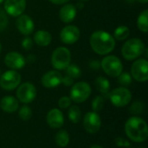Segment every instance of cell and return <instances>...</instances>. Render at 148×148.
<instances>
[{
    "label": "cell",
    "instance_id": "cell-39",
    "mask_svg": "<svg viewBox=\"0 0 148 148\" xmlns=\"http://www.w3.org/2000/svg\"><path fill=\"white\" fill-rule=\"evenodd\" d=\"M90 148H103L101 146H100V145H93V146H91Z\"/></svg>",
    "mask_w": 148,
    "mask_h": 148
},
{
    "label": "cell",
    "instance_id": "cell-22",
    "mask_svg": "<svg viewBox=\"0 0 148 148\" xmlns=\"http://www.w3.org/2000/svg\"><path fill=\"white\" fill-rule=\"evenodd\" d=\"M56 144L60 147H65L69 143V134L66 130H60L56 133L55 138Z\"/></svg>",
    "mask_w": 148,
    "mask_h": 148
},
{
    "label": "cell",
    "instance_id": "cell-21",
    "mask_svg": "<svg viewBox=\"0 0 148 148\" xmlns=\"http://www.w3.org/2000/svg\"><path fill=\"white\" fill-rule=\"evenodd\" d=\"M95 88L96 89L103 95H109V90H110V82L109 81L104 77V76H99L96 78L95 82Z\"/></svg>",
    "mask_w": 148,
    "mask_h": 148
},
{
    "label": "cell",
    "instance_id": "cell-2",
    "mask_svg": "<svg viewBox=\"0 0 148 148\" xmlns=\"http://www.w3.org/2000/svg\"><path fill=\"white\" fill-rule=\"evenodd\" d=\"M89 42L92 49L101 56L109 54L115 47V39L114 36L104 30H97L92 33Z\"/></svg>",
    "mask_w": 148,
    "mask_h": 148
},
{
    "label": "cell",
    "instance_id": "cell-13",
    "mask_svg": "<svg viewBox=\"0 0 148 148\" xmlns=\"http://www.w3.org/2000/svg\"><path fill=\"white\" fill-rule=\"evenodd\" d=\"M4 11L11 16H19L26 8V0H4Z\"/></svg>",
    "mask_w": 148,
    "mask_h": 148
},
{
    "label": "cell",
    "instance_id": "cell-40",
    "mask_svg": "<svg viewBox=\"0 0 148 148\" xmlns=\"http://www.w3.org/2000/svg\"><path fill=\"white\" fill-rule=\"evenodd\" d=\"M139 3H147L148 2V0H135Z\"/></svg>",
    "mask_w": 148,
    "mask_h": 148
},
{
    "label": "cell",
    "instance_id": "cell-35",
    "mask_svg": "<svg viewBox=\"0 0 148 148\" xmlns=\"http://www.w3.org/2000/svg\"><path fill=\"white\" fill-rule=\"evenodd\" d=\"M62 83L67 87H69V86H72L74 84V79L71 78L70 76L69 75H66L64 77H62Z\"/></svg>",
    "mask_w": 148,
    "mask_h": 148
},
{
    "label": "cell",
    "instance_id": "cell-27",
    "mask_svg": "<svg viewBox=\"0 0 148 148\" xmlns=\"http://www.w3.org/2000/svg\"><path fill=\"white\" fill-rule=\"evenodd\" d=\"M66 72H67V75L70 76L73 79H77L82 76V70L75 64H69L66 68Z\"/></svg>",
    "mask_w": 148,
    "mask_h": 148
},
{
    "label": "cell",
    "instance_id": "cell-6",
    "mask_svg": "<svg viewBox=\"0 0 148 148\" xmlns=\"http://www.w3.org/2000/svg\"><path fill=\"white\" fill-rule=\"evenodd\" d=\"M91 91V87L88 82H79L72 85L69 98L75 103H82L89 98Z\"/></svg>",
    "mask_w": 148,
    "mask_h": 148
},
{
    "label": "cell",
    "instance_id": "cell-9",
    "mask_svg": "<svg viewBox=\"0 0 148 148\" xmlns=\"http://www.w3.org/2000/svg\"><path fill=\"white\" fill-rule=\"evenodd\" d=\"M17 100L24 104L31 103L36 97V88L30 82L22 83L16 89Z\"/></svg>",
    "mask_w": 148,
    "mask_h": 148
},
{
    "label": "cell",
    "instance_id": "cell-41",
    "mask_svg": "<svg viewBox=\"0 0 148 148\" xmlns=\"http://www.w3.org/2000/svg\"><path fill=\"white\" fill-rule=\"evenodd\" d=\"M126 1H127V2H129V3H133V2H134L135 0H126Z\"/></svg>",
    "mask_w": 148,
    "mask_h": 148
},
{
    "label": "cell",
    "instance_id": "cell-30",
    "mask_svg": "<svg viewBox=\"0 0 148 148\" xmlns=\"http://www.w3.org/2000/svg\"><path fill=\"white\" fill-rule=\"evenodd\" d=\"M118 83L122 87H127L132 83V76L129 73H121L118 76Z\"/></svg>",
    "mask_w": 148,
    "mask_h": 148
},
{
    "label": "cell",
    "instance_id": "cell-31",
    "mask_svg": "<svg viewBox=\"0 0 148 148\" xmlns=\"http://www.w3.org/2000/svg\"><path fill=\"white\" fill-rule=\"evenodd\" d=\"M8 16L6 12L0 9V31H3L6 29L8 25Z\"/></svg>",
    "mask_w": 148,
    "mask_h": 148
},
{
    "label": "cell",
    "instance_id": "cell-29",
    "mask_svg": "<svg viewBox=\"0 0 148 148\" xmlns=\"http://www.w3.org/2000/svg\"><path fill=\"white\" fill-rule=\"evenodd\" d=\"M145 110V103L141 101H134L129 108V112L132 114H140Z\"/></svg>",
    "mask_w": 148,
    "mask_h": 148
},
{
    "label": "cell",
    "instance_id": "cell-15",
    "mask_svg": "<svg viewBox=\"0 0 148 148\" xmlns=\"http://www.w3.org/2000/svg\"><path fill=\"white\" fill-rule=\"evenodd\" d=\"M16 25L19 32L26 36L30 35L35 28V24L32 18L24 14H22L17 17Z\"/></svg>",
    "mask_w": 148,
    "mask_h": 148
},
{
    "label": "cell",
    "instance_id": "cell-17",
    "mask_svg": "<svg viewBox=\"0 0 148 148\" xmlns=\"http://www.w3.org/2000/svg\"><path fill=\"white\" fill-rule=\"evenodd\" d=\"M46 121L48 125L53 128H61L64 124V116L62 112L58 108H53L49 110L46 116Z\"/></svg>",
    "mask_w": 148,
    "mask_h": 148
},
{
    "label": "cell",
    "instance_id": "cell-46",
    "mask_svg": "<svg viewBox=\"0 0 148 148\" xmlns=\"http://www.w3.org/2000/svg\"><path fill=\"white\" fill-rule=\"evenodd\" d=\"M142 148H146V147H142Z\"/></svg>",
    "mask_w": 148,
    "mask_h": 148
},
{
    "label": "cell",
    "instance_id": "cell-43",
    "mask_svg": "<svg viewBox=\"0 0 148 148\" xmlns=\"http://www.w3.org/2000/svg\"><path fill=\"white\" fill-rule=\"evenodd\" d=\"M1 50H2V44L0 43V53H1Z\"/></svg>",
    "mask_w": 148,
    "mask_h": 148
},
{
    "label": "cell",
    "instance_id": "cell-26",
    "mask_svg": "<svg viewBox=\"0 0 148 148\" xmlns=\"http://www.w3.org/2000/svg\"><path fill=\"white\" fill-rule=\"evenodd\" d=\"M105 104V99L102 95H97L94 98V100L91 102V108L94 112H100L103 109Z\"/></svg>",
    "mask_w": 148,
    "mask_h": 148
},
{
    "label": "cell",
    "instance_id": "cell-28",
    "mask_svg": "<svg viewBox=\"0 0 148 148\" xmlns=\"http://www.w3.org/2000/svg\"><path fill=\"white\" fill-rule=\"evenodd\" d=\"M18 115L22 121H28L29 120H30V118L32 116V110L29 106L23 105V107L20 108V109L18 111Z\"/></svg>",
    "mask_w": 148,
    "mask_h": 148
},
{
    "label": "cell",
    "instance_id": "cell-34",
    "mask_svg": "<svg viewBox=\"0 0 148 148\" xmlns=\"http://www.w3.org/2000/svg\"><path fill=\"white\" fill-rule=\"evenodd\" d=\"M22 47L26 49V50H29L32 47H33V41L30 37L29 36H26L25 38H23L22 40Z\"/></svg>",
    "mask_w": 148,
    "mask_h": 148
},
{
    "label": "cell",
    "instance_id": "cell-23",
    "mask_svg": "<svg viewBox=\"0 0 148 148\" xmlns=\"http://www.w3.org/2000/svg\"><path fill=\"white\" fill-rule=\"evenodd\" d=\"M130 35V29L128 27L125 25L118 26L114 31V38L119 41L126 40Z\"/></svg>",
    "mask_w": 148,
    "mask_h": 148
},
{
    "label": "cell",
    "instance_id": "cell-10",
    "mask_svg": "<svg viewBox=\"0 0 148 148\" xmlns=\"http://www.w3.org/2000/svg\"><path fill=\"white\" fill-rule=\"evenodd\" d=\"M131 76L140 82H146L148 80V62L147 59L135 61L131 68Z\"/></svg>",
    "mask_w": 148,
    "mask_h": 148
},
{
    "label": "cell",
    "instance_id": "cell-45",
    "mask_svg": "<svg viewBox=\"0 0 148 148\" xmlns=\"http://www.w3.org/2000/svg\"><path fill=\"white\" fill-rule=\"evenodd\" d=\"M0 75H1V70H0Z\"/></svg>",
    "mask_w": 148,
    "mask_h": 148
},
{
    "label": "cell",
    "instance_id": "cell-42",
    "mask_svg": "<svg viewBox=\"0 0 148 148\" xmlns=\"http://www.w3.org/2000/svg\"><path fill=\"white\" fill-rule=\"evenodd\" d=\"M79 1H81V2H86V1H89V0H79Z\"/></svg>",
    "mask_w": 148,
    "mask_h": 148
},
{
    "label": "cell",
    "instance_id": "cell-12",
    "mask_svg": "<svg viewBox=\"0 0 148 148\" xmlns=\"http://www.w3.org/2000/svg\"><path fill=\"white\" fill-rule=\"evenodd\" d=\"M80 35V29L75 25H68L61 30L60 38L65 44H74L79 40Z\"/></svg>",
    "mask_w": 148,
    "mask_h": 148
},
{
    "label": "cell",
    "instance_id": "cell-4",
    "mask_svg": "<svg viewBox=\"0 0 148 148\" xmlns=\"http://www.w3.org/2000/svg\"><path fill=\"white\" fill-rule=\"evenodd\" d=\"M71 53L65 47L56 49L51 56V64L56 70H63L70 64Z\"/></svg>",
    "mask_w": 148,
    "mask_h": 148
},
{
    "label": "cell",
    "instance_id": "cell-7",
    "mask_svg": "<svg viewBox=\"0 0 148 148\" xmlns=\"http://www.w3.org/2000/svg\"><path fill=\"white\" fill-rule=\"evenodd\" d=\"M111 103L117 108L126 107L132 100V93L125 87H120L109 93Z\"/></svg>",
    "mask_w": 148,
    "mask_h": 148
},
{
    "label": "cell",
    "instance_id": "cell-32",
    "mask_svg": "<svg viewBox=\"0 0 148 148\" xmlns=\"http://www.w3.org/2000/svg\"><path fill=\"white\" fill-rule=\"evenodd\" d=\"M71 99L68 96H62L58 101V106L62 109H66L71 106Z\"/></svg>",
    "mask_w": 148,
    "mask_h": 148
},
{
    "label": "cell",
    "instance_id": "cell-18",
    "mask_svg": "<svg viewBox=\"0 0 148 148\" xmlns=\"http://www.w3.org/2000/svg\"><path fill=\"white\" fill-rule=\"evenodd\" d=\"M76 7L72 3H65L59 11L60 19L66 23H71L76 16Z\"/></svg>",
    "mask_w": 148,
    "mask_h": 148
},
{
    "label": "cell",
    "instance_id": "cell-24",
    "mask_svg": "<svg viewBox=\"0 0 148 148\" xmlns=\"http://www.w3.org/2000/svg\"><path fill=\"white\" fill-rule=\"evenodd\" d=\"M137 26L139 29L142 32H147L148 31V10H143L137 19Z\"/></svg>",
    "mask_w": 148,
    "mask_h": 148
},
{
    "label": "cell",
    "instance_id": "cell-16",
    "mask_svg": "<svg viewBox=\"0 0 148 148\" xmlns=\"http://www.w3.org/2000/svg\"><path fill=\"white\" fill-rule=\"evenodd\" d=\"M62 75L58 70H50L45 73L42 77V84L47 88H56L62 83Z\"/></svg>",
    "mask_w": 148,
    "mask_h": 148
},
{
    "label": "cell",
    "instance_id": "cell-38",
    "mask_svg": "<svg viewBox=\"0 0 148 148\" xmlns=\"http://www.w3.org/2000/svg\"><path fill=\"white\" fill-rule=\"evenodd\" d=\"M76 6H77L78 8H80V9H82V7H83V3H81V1H80V3H78L76 4Z\"/></svg>",
    "mask_w": 148,
    "mask_h": 148
},
{
    "label": "cell",
    "instance_id": "cell-19",
    "mask_svg": "<svg viewBox=\"0 0 148 148\" xmlns=\"http://www.w3.org/2000/svg\"><path fill=\"white\" fill-rule=\"evenodd\" d=\"M19 103L16 98L11 95L4 96L0 101V108L6 113H14L18 109Z\"/></svg>",
    "mask_w": 148,
    "mask_h": 148
},
{
    "label": "cell",
    "instance_id": "cell-33",
    "mask_svg": "<svg viewBox=\"0 0 148 148\" xmlns=\"http://www.w3.org/2000/svg\"><path fill=\"white\" fill-rule=\"evenodd\" d=\"M114 143L119 147H130L129 141L127 140L126 139L122 138V137H117L114 140Z\"/></svg>",
    "mask_w": 148,
    "mask_h": 148
},
{
    "label": "cell",
    "instance_id": "cell-37",
    "mask_svg": "<svg viewBox=\"0 0 148 148\" xmlns=\"http://www.w3.org/2000/svg\"><path fill=\"white\" fill-rule=\"evenodd\" d=\"M49 1L51 2L52 3H55V4H65L69 0H49Z\"/></svg>",
    "mask_w": 148,
    "mask_h": 148
},
{
    "label": "cell",
    "instance_id": "cell-3",
    "mask_svg": "<svg viewBox=\"0 0 148 148\" xmlns=\"http://www.w3.org/2000/svg\"><path fill=\"white\" fill-rule=\"evenodd\" d=\"M146 49L145 44L140 38H131L122 46L121 54L126 60L132 61L140 57Z\"/></svg>",
    "mask_w": 148,
    "mask_h": 148
},
{
    "label": "cell",
    "instance_id": "cell-5",
    "mask_svg": "<svg viewBox=\"0 0 148 148\" xmlns=\"http://www.w3.org/2000/svg\"><path fill=\"white\" fill-rule=\"evenodd\" d=\"M101 68L110 77H118L123 69V65L120 58L115 56H108L101 62Z\"/></svg>",
    "mask_w": 148,
    "mask_h": 148
},
{
    "label": "cell",
    "instance_id": "cell-11",
    "mask_svg": "<svg viewBox=\"0 0 148 148\" xmlns=\"http://www.w3.org/2000/svg\"><path fill=\"white\" fill-rule=\"evenodd\" d=\"M83 127L84 129L91 134H96L99 132L101 127V119L98 113L90 111L88 112L83 116Z\"/></svg>",
    "mask_w": 148,
    "mask_h": 148
},
{
    "label": "cell",
    "instance_id": "cell-20",
    "mask_svg": "<svg viewBox=\"0 0 148 148\" xmlns=\"http://www.w3.org/2000/svg\"><path fill=\"white\" fill-rule=\"evenodd\" d=\"M52 41L51 34L46 30H38L34 35V42L42 47L48 46Z\"/></svg>",
    "mask_w": 148,
    "mask_h": 148
},
{
    "label": "cell",
    "instance_id": "cell-36",
    "mask_svg": "<svg viewBox=\"0 0 148 148\" xmlns=\"http://www.w3.org/2000/svg\"><path fill=\"white\" fill-rule=\"evenodd\" d=\"M89 67L95 70H98L101 68V62L98 60H93L89 62Z\"/></svg>",
    "mask_w": 148,
    "mask_h": 148
},
{
    "label": "cell",
    "instance_id": "cell-1",
    "mask_svg": "<svg viewBox=\"0 0 148 148\" xmlns=\"http://www.w3.org/2000/svg\"><path fill=\"white\" fill-rule=\"evenodd\" d=\"M125 133L134 142H145L148 138V127L144 119L139 116L130 117L125 123Z\"/></svg>",
    "mask_w": 148,
    "mask_h": 148
},
{
    "label": "cell",
    "instance_id": "cell-14",
    "mask_svg": "<svg viewBox=\"0 0 148 148\" xmlns=\"http://www.w3.org/2000/svg\"><path fill=\"white\" fill-rule=\"evenodd\" d=\"M4 63L9 69L12 70H17L23 69L25 66L26 59L20 53L12 51L5 56Z\"/></svg>",
    "mask_w": 148,
    "mask_h": 148
},
{
    "label": "cell",
    "instance_id": "cell-44",
    "mask_svg": "<svg viewBox=\"0 0 148 148\" xmlns=\"http://www.w3.org/2000/svg\"><path fill=\"white\" fill-rule=\"evenodd\" d=\"M3 2H4V0H0V3H2Z\"/></svg>",
    "mask_w": 148,
    "mask_h": 148
},
{
    "label": "cell",
    "instance_id": "cell-25",
    "mask_svg": "<svg viewBox=\"0 0 148 148\" xmlns=\"http://www.w3.org/2000/svg\"><path fill=\"white\" fill-rule=\"evenodd\" d=\"M68 116L69 121L72 123H78L81 121L82 118V111L78 106H70L69 112H68Z\"/></svg>",
    "mask_w": 148,
    "mask_h": 148
},
{
    "label": "cell",
    "instance_id": "cell-8",
    "mask_svg": "<svg viewBox=\"0 0 148 148\" xmlns=\"http://www.w3.org/2000/svg\"><path fill=\"white\" fill-rule=\"evenodd\" d=\"M21 82V75L16 70H8L0 75V87L7 91L16 88Z\"/></svg>",
    "mask_w": 148,
    "mask_h": 148
}]
</instances>
